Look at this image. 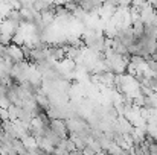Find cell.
Here are the masks:
<instances>
[{
  "label": "cell",
  "instance_id": "1",
  "mask_svg": "<svg viewBox=\"0 0 157 155\" xmlns=\"http://www.w3.org/2000/svg\"><path fill=\"white\" fill-rule=\"evenodd\" d=\"M8 55H9V58L14 61V64L25 61V53H23L21 46H17V44H14V43H11V44L8 46Z\"/></svg>",
  "mask_w": 157,
  "mask_h": 155
},
{
  "label": "cell",
  "instance_id": "2",
  "mask_svg": "<svg viewBox=\"0 0 157 155\" xmlns=\"http://www.w3.org/2000/svg\"><path fill=\"white\" fill-rule=\"evenodd\" d=\"M131 2L133 0H116V3H117V6L119 8H131Z\"/></svg>",
  "mask_w": 157,
  "mask_h": 155
}]
</instances>
